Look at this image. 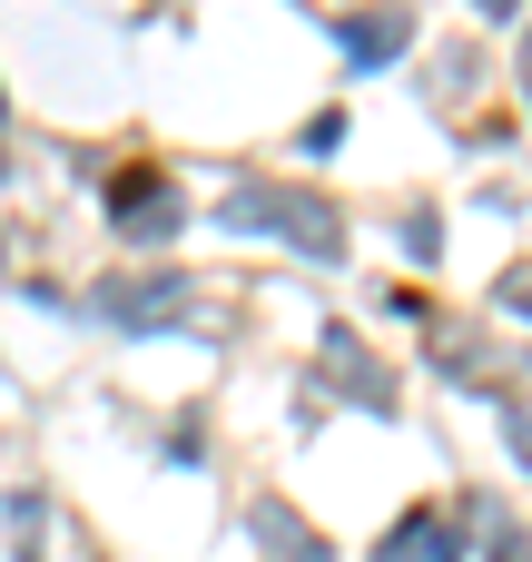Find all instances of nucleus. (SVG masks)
Returning a JSON list of instances; mask_svg holds the SVG:
<instances>
[{
	"label": "nucleus",
	"mask_w": 532,
	"mask_h": 562,
	"mask_svg": "<svg viewBox=\"0 0 532 562\" xmlns=\"http://www.w3.org/2000/svg\"><path fill=\"white\" fill-rule=\"evenodd\" d=\"M109 217H118L128 237H178V188H168L158 168H118V178H109Z\"/></svg>",
	"instance_id": "obj_3"
},
{
	"label": "nucleus",
	"mask_w": 532,
	"mask_h": 562,
	"mask_svg": "<svg viewBox=\"0 0 532 562\" xmlns=\"http://www.w3.org/2000/svg\"><path fill=\"white\" fill-rule=\"evenodd\" d=\"M375 562H464V524H454L444 504H415V514L375 543Z\"/></svg>",
	"instance_id": "obj_4"
},
{
	"label": "nucleus",
	"mask_w": 532,
	"mask_h": 562,
	"mask_svg": "<svg viewBox=\"0 0 532 562\" xmlns=\"http://www.w3.org/2000/svg\"><path fill=\"white\" fill-rule=\"evenodd\" d=\"M217 227L286 237V247H296V257H316V267H336V257H346V217H336L316 188H286V178H237V188H227V207H217Z\"/></svg>",
	"instance_id": "obj_1"
},
{
	"label": "nucleus",
	"mask_w": 532,
	"mask_h": 562,
	"mask_svg": "<svg viewBox=\"0 0 532 562\" xmlns=\"http://www.w3.org/2000/svg\"><path fill=\"white\" fill-rule=\"evenodd\" d=\"M336 138H346V109H316V119H306V148H316V158H326V148H336Z\"/></svg>",
	"instance_id": "obj_10"
},
{
	"label": "nucleus",
	"mask_w": 532,
	"mask_h": 562,
	"mask_svg": "<svg viewBox=\"0 0 532 562\" xmlns=\"http://www.w3.org/2000/svg\"><path fill=\"white\" fill-rule=\"evenodd\" d=\"M39 533H49V504H39V494H10V553L39 562Z\"/></svg>",
	"instance_id": "obj_8"
},
{
	"label": "nucleus",
	"mask_w": 532,
	"mask_h": 562,
	"mask_svg": "<svg viewBox=\"0 0 532 562\" xmlns=\"http://www.w3.org/2000/svg\"><path fill=\"white\" fill-rule=\"evenodd\" d=\"M464 10H484V20H523V0H464Z\"/></svg>",
	"instance_id": "obj_11"
},
{
	"label": "nucleus",
	"mask_w": 532,
	"mask_h": 562,
	"mask_svg": "<svg viewBox=\"0 0 532 562\" xmlns=\"http://www.w3.org/2000/svg\"><path fill=\"white\" fill-rule=\"evenodd\" d=\"M503 445H513V464L532 474V405H513V415H503Z\"/></svg>",
	"instance_id": "obj_9"
},
{
	"label": "nucleus",
	"mask_w": 532,
	"mask_h": 562,
	"mask_svg": "<svg viewBox=\"0 0 532 562\" xmlns=\"http://www.w3.org/2000/svg\"><path fill=\"white\" fill-rule=\"evenodd\" d=\"M336 40H346V59L375 69V59H395V49L415 40V20H405V10H355V20H336Z\"/></svg>",
	"instance_id": "obj_6"
},
{
	"label": "nucleus",
	"mask_w": 532,
	"mask_h": 562,
	"mask_svg": "<svg viewBox=\"0 0 532 562\" xmlns=\"http://www.w3.org/2000/svg\"><path fill=\"white\" fill-rule=\"evenodd\" d=\"M257 543H267L276 562H326V543H316V533H306L286 504H257Z\"/></svg>",
	"instance_id": "obj_7"
},
{
	"label": "nucleus",
	"mask_w": 532,
	"mask_h": 562,
	"mask_svg": "<svg viewBox=\"0 0 532 562\" xmlns=\"http://www.w3.org/2000/svg\"><path fill=\"white\" fill-rule=\"evenodd\" d=\"M188 316H197V277L188 267H118V277L89 286V326H109V336H168Z\"/></svg>",
	"instance_id": "obj_2"
},
{
	"label": "nucleus",
	"mask_w": 532,
	"mask_h": 562,
	"mask_svg": "<svg viewBox=\"0 0 532 562\" xmlns=\"http://www.w3.org/2000/svg\"><path fill=\"white\" fill-rule=\"evenodd\" d=\"M494 562H532V553H523V543H503V553H494Z\"/></svg>",
	"instance_id": "obj_13"
},
{
	"label": "nucleus",
	"mask_w": 532,
	"mask_h": 562,
	"mask_svg": "<svg viewBox=\"0 0 532 562\" xmlns=\"http://www.w3.org/2000/svg\"><path fill=\"white\" fill-rule=\"evenodd\" d=\"M523 99H532V20H523Z\"/></svg>",
	"instance_id": "obj_12"
},
{
	"label": "nucleus",
	"mask_w": 532,
	"mask_h": 562,
	"mask_svg": "<svg viewBox=\"0 0 532 562\" xmlns=\"http://www.w3.org/2000/svg\"><path fill=\"white\" fill-rule=\"evenodd\" d=\"M326 375H336V385H346V395H365V405H375V415H385V405H395V375H385V366H375V356H365V346H355V326H326Z\"/></svg>",
	"instance_id": "obj_5"
}]
</instances>
